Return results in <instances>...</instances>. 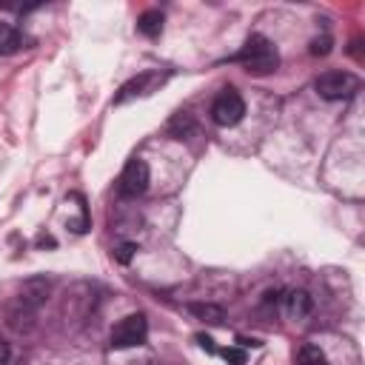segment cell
Returning a JSON list of instances; mask_svg holds the SVG:
<instances>
[{"label": "cell", "instance_id": "obj_1", "mask_svg": "<svg viewBox=\"0 0 365 365\" xmlns=\"http://www.w3.org/2000/svg\"><path fill=\"white\" fill-rule=\"evenodd\" d=\"M234 60H237L248 74H254V77L271 74V71L279 66V54H277L274 43H271L268 37H262V34H251Z\"/></svg>", "mask_w": 365, "mask_h": 365}, {"label": "cell", "instance_id": "obj_2", "mask_svg": "<svg viewBox=\"0 0 365 365\" xmlns=\"http://www.w3.org/2000/svg\"><path fill=\"white\" fill-rule=\"evenodd\" d=\"M148 336V322L143 314H128L123 317L114 328H111V348L114 351H125V348H140Z\"/></svg>", "mask_w": 365, "mask_h": 365}, {"label": "cell", "instance_id": "obj_3", "mask_svg": "<svg viewBox=\"0 0 365 365\" xmlns=\"http://www.w3.org/2000/svg\"><path fill=\"white\" fill-rule=\"evenodd\" d=\"M359 86H362L359 77L351 74V71H322L314 83L317 94L325 97V100H345V97L356 94Z\"/></svg>", "mask_w": 365, "mask_h": 365}, {"label": "cell", "instance_id": "obj_4", "mask_svg": "<svg viewBox=\"0 0 365 365\" xmlns=\"http://www.w3.org/2000/svg\"><path fill=\"white\" fill-rule=\"evenodd\" d=\"M242 117H245V103H242V97L234 88H225V91H220L214 97V103H211V120L217 125L228 128V125H237Z\"/></svg>", "mask_w": 365, "mask_h": 365}, {"label": "cell", "instance_id": "obj_5", "mask_svg": "<svg viewBox=\"0 0 365 365\" xmlns=\"http://www.w3.org/2000/svg\"><path fill=\"white\" fill-rule=\"evenodd\" d=\"M148 180H151V174H148L145 160L134 157V160L125 163V168H123V174H120V180H117V191H120V197L134 200V197H140V194L148 188Z\"/></svg>", "mask_w": 365, "mask_h": 365}, {"label": "cell", "instance_id": "obj_6", "mask_svg": "<svg viewBox=\"0 0 365 365\" xmlns=\"http://www.w3.org/2000/svg\"><path fill=\"white\" fill-rule=\"evenodd\" d=\"M165 80H168V74H165V71H143V74L131 77V80L117 91L114 103L120 106V103H128V100H134V97H145V94L157 91Z\"/></svg>", "mask_w": 365, "mask_h": 365}, {"label": "cell", "instance_id": "obj_7", "mask_svg": "<svg viewBox=\"0 0 365 365\" xmlns=\"http://www.w3.org/2000/svg\"><path fill=\"white\" fill-rule=\"evenodd\" d=\"M48 294H51V282H48L46 277H31V279H26L23 288H20V305L37 311V308L48 299Z\"/></svg>", "mask_w": 365, "mask_h": 365}, {"label": "cell", "instance_id": "obj_8", "mask_svg": "<svg viewBox=\"0 0 365 365\" xmlns=\"http://www.w3.org/2000/svg\"><path fill=\"white\" fill-rule=\"evenodd\" d=\"M282 308H285V317L288 319H305L314 308L311 302V294L308 291H288L285 299H282Z\"/></svg>", "mask_w": 365, "mask_h": 365}, {"label": "cell", "instance_id": "obj_9", "mask_svg": "<svg viewBox=\"0 0 365 365\" xmlns=\"http://www.w3.org/2000/svg\"><path fill=\"white\" fill-rule=\"evenodd\" d=\"M20 48H23V34L14 26L0 23V57H9L14 51H20Z\"/></svg>", "mask_w": 365, "mask_h": 365}, {"label": "cell", "instance_id": "obj_10", "mask_svg": "<svg viewBox=\"0 0 365 365\" xmlns=\"http://www.w3.org/2000/svg\"><path fill=\"white\" fill-rule=\"evenodd\" d=\"M137 31L145 34V37H157L163 31V14L157 9H148L137 17Z\"/></svg>", "mask_w": 365, "mask_h": 365}, {"label": "cell", "instance_id": "obj_11", "mask_svg": "<svg viewBox=\"0 0 365 365\" xmlns=\"http://www.w3.org/2000/svg\"><path fill=\"white\" fill-rule=\"evenodd\" d=\"M188 311L194 317H200L202 322H211V325H220L225 319V311L220 305H211V302H194V305H188Z\"/></svg>", "mask_w": 365, "mask_h": 365}, {"label": "cell", "instance_id": "obj_12", "mask_svg": "<svg viewBox=\"0 0 365 365\" xmlns=\"http://www.w3.org/2000/svg\"><path fill=\"white\" fill-rule=\"evenodd\" d=\"M297 365H328V359L317 345H302L297 354Z\"/></svg>", "mask_w": 365, "mask_h": 365}, {"label": "cell", "instance_id": "obj_13", "mask_svg": "<svg viewBox=\"0 0 365 365\" xmlns=\"http://www.w3.org/2000/svg\"><path fill=\"white\" fill-rule=\"evenodd\" d=\"M220 354H222V359L228 365H245V351L242 348H222Z\"/></svg>", "mask_w": 365, "mask_h": 365}, {"label": "cell", "instance_id": "obj_14", "mask_svg": "<svg viewBox=\"0 0 365 365\" xmlns=\"http://www.w3.org/2000/svg\"><path fill=\"white\" fill-rule=\"evenodd\" d=\"M328 51H331V37H317V40L311 43V54H317V57L322 54V57H325Z\"/></svg>", "mask_w": 365, "mask_h": 365}, {"label": "cell", "instance_id": "obj_15", "mask_svg": "<svg viewBox=\"0 0 365 365\" xmlns=\"http://www.w3.org/2000/svg\"><path fill=\"white\" fill-rule=\"evenodd\" d=\"M134 251H137V245H134V242H123V245L117 248V259H120V262H131Z\"/></svg>", "mask_w": 365, "mask_h": 365}, {"label": "cell", "instance_id": "obj_16", "mask_svg": "<svg viewBox=\"0 0 365 365\" xmlns=\"http://www.w3.org/2000/svg\"><path fill=\"white\" fill-rule=\"evenodd\" d=\"M197 342H200V345H202L205 351H214V339H211V336H205V334H200V336H197Z\"/></svg>", "mask_w": 365, "mask_h": 365}, {"label": "cell", "instance_id": "obj_17", "mask_svg": "<svg viewBox=\"0 0 365 365\" xmlns=\"http://www.w3.org/2000/svg\"><path fill=\"white\" fill-rule=\"evenodd\" d=\"M9 354H11V351H9V345H6L3 339H0V365H3L6 359H9Z\"/></svg>", "mask_w": 365, "mask_h": 365}]
</instances>
